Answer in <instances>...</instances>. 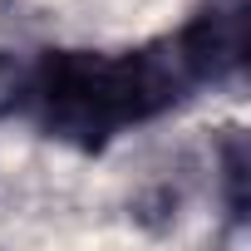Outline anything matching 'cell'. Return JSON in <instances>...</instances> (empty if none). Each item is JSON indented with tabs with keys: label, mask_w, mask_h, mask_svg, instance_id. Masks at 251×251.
<instances>
[{
	"label": "cell",
	"mask_w": 251,
	"mask_h": 251,
	"mask_svg": "<svg viewBox=\"0 0 251 251\" xmlns=\"http://www.w3.org/2000/svg\"><path fill=\"white\" fill-rule=\"evenodd\" d=\"M246 64V0H207L173 35L128 50H50L40 54L15 108L54 143L99 153L118 133L163 118L192 89L222 84Z\"/></svg>",
	"instance_id": "cell-1"
}]
</instances>
